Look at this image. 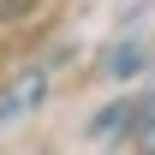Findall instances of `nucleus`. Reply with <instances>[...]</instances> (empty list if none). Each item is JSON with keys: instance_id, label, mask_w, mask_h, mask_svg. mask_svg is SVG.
Masks as SVG:
<instances>
[{"instance_id": "nucleus-1", "label": "nucleus", "mask_w": 155, "mask_h": 155, "mask_svg": "<svg viewBox=\"0 0 155 155\" xmlns=\"http://www.w3.org/2000/svg\"><path fill=\"white\" fill-rule=\"evenodd\" d=\"M42 101H48V72L30 66V72H18L6 84V96H0V125H18L24 114H36Z\"/></svg>"}, {"instance_id": "nucleus-2", "label": "nucleus", "mask_w": 155, "mask_h": 155, "mask_svg": "<svg viewBox=\"0 0 155 155\" xmlns=\"http://www.w3.org/2000/svg\"><path fill=\"white\" fill-rule=\"evenodd\" d=\"M131 143H137V155H155V90L131 107Z\"/></svg>"}, {"instance_id": "nucleus-3", "label": "nucleus", "mask_w": 155, "mask_h": 155, "mask_svg": "<svg viewBox=\"0 0 155 155\" xmlns=\"http://www.w3.org/2000/svg\"><path fill=\"white\" fill-rule=\"evenodd\" d=\"M131 107H137V101H114L107 114H96V119H90V137H114V131H131Z\"/></svg>"}, {"instance_id": "nucleus-4", "label": "nucleus", "mask_w": 155, "mask_h": 155, "mask_svg": "<svg viewBox=\"0 0 155 155\" xmlns=\"http://www.w3.org/2000/svg\"><path fill=\"white\" fill-rule=\"evenodd\" d=\"M137 72H143V48L137 42H119L107 54V78H137Z\"/></svg>"}]
</instances>
